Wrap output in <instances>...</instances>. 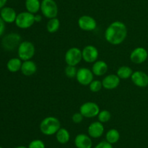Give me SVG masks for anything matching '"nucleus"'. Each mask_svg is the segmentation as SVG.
I'll return each instance as SVG.
<instances>
[{
	"label": "nucleus",
	"instance_id": "nucleus-24",
	"mask_svg": "<svg viewBox=\"0 0 148 148\" xmlns=\"http://www.w3.org/2000/svg\"><path fill=\"white\" fill-rule=\"evenodd\" d=\"M132 73V69L130 66H127V65L119 67L116 72V75L119 77L120 79H127L129 78H131Z\"/></svg>",
	"mask_w": 148,
	"mask_h": 148
},
{
	"label": "nucleus",
	"instance_id": "nucleus-27",
	"mask_svg": "<svg viewBox=\"0 0 148 148\" xmlns=\"http://www.w3.org/2000/svg\"><path fill=\"white\" fill-rule=\"evenodd\" d=\"M103 88L102 81H98V80H93L90 84H89V89L90 91L94 93L98 92Z\"/></svg>",
	"mask_w": 148,
	"mask_h": 148
},
{
	"label": "nucleus",
	"instance_id": "nucleus-22",
	"mask_svg": "<svg viewBox=\"0 0 148 148\" xmlns=\"http://www.w3.org/2000/svg\"><path fill=\"white\" fill-rule=\"evenodd\" d=\"M55 135L57 142L62 145L66 144L70 139V133L65 128H60Z\"/></svg>",
	"mask_w": 148,
	"mask_h": 148
},
{
	"label": "nucleus",
	"instance_id": "nucleus-9",
	"mask_svg": "<svg viewBox=\"0 0 148 148\" xmlns=\"http://www.w3.org/2000/svg\"><path fill=\"white\" fill-rule=\"evenodd\" d=\"M93 77L94 74L92 70L82 67L77 70L76 79L77 82L81 85L89 86V84L93 81Z\"/></svg>",
	"mask_w": 148,
	"mask_h": 148
},
{
	"label": "nucleus",
	"instance_id": "nucleus-13",
	"mask_svg": "<svg viewBox=\"0 0 148 148\" xmlns=\"http://www.w3.org/2000/svg\"><path fill=\"white\" fill-rule=\"evenodd\" d=\"M131 79L134 85L140 88H145L148 86V75L143 71H137L133 72Z\"/></svg>",
	"mask_w": 148,
	"mask_h": 148
},
{
	"label": "nucleus",
	"instance_id": "nucleus-10",
	"mask_svg": "<svg viewBox=\"0 0 148 148\" xmlns=\"http://www.w3.org/2000/svg\"><path fill=\"white\" fill-rule=\"evenodd\" d=\"M82 59L88 63H94L98 60V49L93 45H87L82 50Z\"/></svg>",
	"mask_w": 148,
	"mask_h": 148
},
{
	"label": "nucleus",
	"instance_id": "nucleus-4",
	"mask_svg": "<svg viewBox=\"0 0 148 148\" xmlns=\"http://www.w3.org/2000/svg\"><path fill=\"white\" fill-rule=\"evenodd\" d=\"M40 12L43 16L49 20L57 17L59 8L54 0H42L40 4Z\"/></svg>",
	"mask_w": 148,
	"mask_h": 148
},
{
	"label": "nucleus",
	"instance_id": "nucleus-1",
	"mask_svg": "<svg viewBox=\"0 0 148 148\" xmlns=\"http://www.w3.org/2000/svg\"><path fill=\"white\" fill-rule=\"evenodd\" d=\"M127 26L123 22L114 21L106 28L104 37L107 42L112 45H119L127 37Z\"/></svg>",
	"mask_w": 148,
	"mask_h": 148
},
{
	"label": "nucleus",
	"instance_id": "nucleus-21",
	"mask_svg": "<svg viewBox=\"0 0 148 148\" xmlns=\"http://www.w3.org/2000/svg\"><path fill=\"white\" fill-rule=\"evenodd\" d=\"M23 61L19 57H13L8 60L7 63V68L10 72L16 73L21 70Z\"/></svg>",
	"mask_w": 148,
	"mask_h": 148
},
{
	"label": "nucleus",
	"instance_id": "nucleus-23",
	"mask_svg": "<svg viewBox=\"0 0 148 148\" xmlns=\"http://www.w3.org/2000/svg\"><path fill=\"white\" fill-rule=\"evenodd\" d=\"M120 139V133L117 129H111L106 132V141L113 145L119 142Z\"/></svg>",
	"mask_w": 148,
	"mask_h": 148
},
{
	"label": "nucleus",
	"instance_id": "nucleus-32",
	"mask_svg": "<svg viewBox=\"0 0 148 148\" xmlns=\"http://www.w3.org/2000/svg\"><path fill=\"white\" fill-rule=\"evenodd\" d=\"M5 31V23L4 20L0 17V37L3 35Z\"/></svg>",
	"mask_w": 148,
	"mask_h": 148
},
{
	"label": "nucleus",
	"instance_id": "nucleus-18",
	"mask_svg": "<svg viewBox=\"0 0 148 148\" xmlns=\"http://www.w3.org/2000/svg\"><path fill=\"white\" fill-rule=\"evenodd\" d=\"M37 68V65L36 62L30 59V60L23 61L20 71L25 76H31L36 73Z\"/></svg>",
	"mask_w": 148,
	"mask_h": 148
},
{
	"label": "nucleus",
	"instance_id": "nucleus-33",
	"mask_svg": "<svg viewBox=\"0 0 148 148\" xmlns=\"http://www.w3.org/2000/svg\"><path fill=\"white\" fill-rule=\"evenodd\" d=\"M42 20V16L40 15L36 14L35 15V22L36 23H40Z\"/></svg>",
	"mask_w": 148,
	"mask_h": 148
},
{
	"label": "nucleus",
	"instance_id": "nucleus-3",
	"mask_svg": "<svg viewBox=\"0 0 148 148\" xmlns=\"http://www.w3.org/2000/svg\"><path fill=\"white\" fill-rule=\"evenodd\" d=\"M36 53L35 45L29 41H23L17 48V55L22 61L30 60Z\"/></svg>",
	"mask_w": 148,
	"mask_h": 148
},
{
	"label": "nucleus",
	"instance_id": "nucleus-36",
	"mask_svg": "<svg viewBox=\"0 0 148 148\" xmlns=\"http://www.w3.org/2000/svg\"><path fill=\"white\" fill-rule=\"evenodd\" d=\"M0 148H2V147H1V146H0Z\"/></svg>",
	"mask_w": 148,
	"mask_h": 148
},
{
	"label": "nucleus",
	"instance_id": "nucleus-8",
	"mask_svg": "<svg viewBox=\"0 0 148 148\" xmlns=\"http://www.w3.org/2000/svg\"><path fill=\"white\" fill-rule=\"evenodd\" d=\"M100 107L98 104L94 102H86L83 103L79 107V113L84 118H92L98 116L100 113Z\"/></svg>",
	"mask_w": 148,
	"mask_h": 148
},
{
	"label": "nucleus",
	"instance_id": "nucleus-5",
	"mask_svg": "<svg viewBox=\"0 0 148 148\" xmlns=\"http://www.w3.org/2000/svg\"><path fill=\"white\" fill-rule=\"evenodd\" d=\"M21 36L17 33H10L5 35L1 40V46L6 51H13L18 48L21 43Z\"/></svg>",
	"mask_w": 148,
	"mask_h": 148
},
{
	"label": "nucleus",
	"instance_id": "nucleus-7",
	"mask_svg": "<svg viewBox=\"0 0 148 148\" xmlns=\"http://www.w3.org/2000/svg\"><path fill=\"white\" fill-rule=\"evenodd\" d=\"M64 59L67 65L76 66L82 59V50L78 47H71L66 52Z\"/></svg>",
	"mask_w": 148,
	"mask_h": 148
},
{
	"label": "nucleus",
	"instance_id": "nucleus-19",
	"mask_svg": "<svg viewBox=\"0 0 148 148\" xmlns=\"http://www.w3.org/2000/svg\"><path fill=\"white\" fill-rule=\"evenodd\" d=\"M108 69V64L103 60H97L92 65V71L96 76H102L105 75Z\"/></svg>",
	"mask_w": 148,
	"mask_h": 148
},
{
	"label": "nucleus",
	"instance_id": "nucleus-11",
	"mask_svg": "<svg viewBox=\"0 0 148 148\" xmlns=\"http://www.w3.org/2000/svg\"><path fill=\"white\" fill-rule=\"evenodd\" d=\"M77 24L79 28L85 31H92L97 28V22L92 16L82 15L79 17Z\"/></svg>",
	"mask_w": 148,
	"mask_h": 148
},
{
	"label": "nucleus",
	"instance_id": "nucleus-12",
	"mask_svg": "<svg viewBox=\"0 0 148 148\" xmlns=\"http://www.w3.org/2000/svg\"><path fill=\"white\" fill-rule=\"evenodd\" d=\"M148 57V52L147 49L142 46L135 48L132 51L130 54V60L134 64H143L147 60Z\"/></svg>",
	"mask_w": 148,
	"mask_h": 148
},
{
	"label": "nucleus",
	"instance_id": "nucleus-14",
	"mask_svg": "<svg viewBox=\"0 0 148 148\" xmlns=\"http://www.w3.org/2000/svg\"><path fill=\"white\" fill-rule=\"evenodd\" d=\"M120 81L121 79L116 74H108L103 79V87L108 90L114 89L119 86Z\"/></svg>",
	"mask_w": 148,
	"mask_h": 148
},
{
	"label": "nucleus",
	"instance_id": "nucleus-26",
	"mask_svg": "<svg viewBox=\"0 0 148 148\" xmlns=\"http://www.w3.org/2000/svg\"><path fill=\"white\" fill-rule=\"evenodd\" d=\"M111 118V114L108 110H103L100 111V113L98 115V121L101 122L102 123H107L110 120Z\"/></svg>",
	"mask_w": 148,
	"mask_h": 148
},
{
	"label": "nucleus",
	"instance_id": "nucleus-34",
	"mask_svg": "<svg viewBox=\"0 0 148 148\" xmlns=\"http://www.w3.org/2000/svg\"><path fill=\"white\" fill-rule=\"evenodd\" d=\"M8 0H0V10L5 7Z\"/></svg>",
	"mask_w": 148,
	"mask_h": 148
},
{
	"label": "nucleus",
	"instance_id": "nucleus-29",
	"mask_svg": "<svg viewBox=\"0 0 148 148\" xmlns=\"http://www.w3.org/2000/svg\"><path fill=\"white\" fill-rule=\"evenodd\" d=\"M27 148H46V145L40 139H34L29 143Z\"/></svg>",
	"mask_w": 148,
	"mask_h": 148
},
{
	"label": "nucleus",
	"instance_id": "nucleus-35",
	"mask_svg": "<svg viewBox=\"0 0 148 148\" xmlns=\"http://www.w3.org/2000/svg\"><path fill=\"white\" fill-rule=\"evenodd\" d=\"M15 148H27V147L25 146H18V147H16Z\"/></svg>",
	"mask_w": 148,
	"mask_h": 148
},
{
	"label": "nucleus",
	"instance_id": "nucleus-6",
	"mask_svg": "<svg viewBox=\"0 0 148 148\" xmlns=\"http://www.w3.org/2000/svg\"><path fill=\"white\" fill-rule=\"evenodd\" d=\"M14 23L19 28H30L36 23L35 22V15L28 12L27 11L21 12L17 14Z\"/></svg>",
	"mask_w": 148,
	"mask_h": 148
},
{
	"label": "nucleus",
	"instance_id": "nucleus-25",
	"mask_svg": "<svg viewBox=\"0 0 148 148\" xmlns=\"http://www.w3.org/2000/svg\"><path fill=\"white\" fill-rule=\"evenodd\" d=\"M59 28H60V21L57 17L49 19L46 24V30L50 33H54L57 32Z\"/></svg>",
	"mask_w": 148,
	"mask_h": 148
},
{
	"label": "nucleus",
	"instance_id": "nucleus-28",
	"mask_svg": "<svg viewBox=\"0 0 148 148\" xmlns=\"http://www.w3.org/2000/svg\"><path fill=\"white\" fill-rule=\"evenodd\" d=\"M65 75L66 77L69 78H76L77 73V69L76 66H72V65H66L64 69Z\"/></svg>",
	"mask_w": 148,
	"mask_h": 148
},
{
	"label": "nucleus",
	"instance_id": "nucleus-30",
	"mask_svg": "<svg viewBox=\"0 0 148 148\" xmlns=\"http://www.w3.org/2000/svg\"><path fill=\"white\" fill-rule=\"evenodd\" d=\"M83 115L80 113H75L72 115V120L75 123H80L83 120Z\"/></svg>",
	"mask_w": 148,
	"mask_h": 148
},
{
	"label": "nucleus",
	"instance_id": "nucleus-2",
	"mask_svg": "<svg viewBox=\"0 0 148 148\" xmlns=\"http://www.w3.org/2000/svg\"><path fill=\"white\" fill-rule=\"evenodd\" d=\"M61 128V123L57 118L54 116H48L43 118L40 123V132L46 136L56 134Z\"/></svg>",
	"mask_w": 148,
	"mask_h": 148
},
{
	"label": "nucleus",
	"instance_id": "nucleus-17",
	"mask_svg": "<svg viewBox=\"0 0 148 148\" xmlns=\"http://www.w3.org/2000/svg\"><path fill=\"white\" fill-rule=\"evenodd\" d=\"M75 145L77 148H92V141L89 135L79 133L75 139Z\"/></svg>",
	"mask_w": 148,
	"mask_h": 148
},
{
	"label": "nucleus",
	"instance_id": "nucleus-20",
	"mask_svg": "<svg viewBox=\"0 0 148 148\" xmlns=\"http://www.w3.org/2000/svg\"><path fill=\"white\" fill-rule=\"evenodd\" d=\"M40 4L41 1L40 0H25V1L26 11L33 15L37 14L40 11Z\"/></svg>",
	"mask_w": 148,
	"mask_h": 148
},
{
	"label": "nucleus",
	"instance_id": "nucleus-31",
	"mask_svg": "<svg viewBox=\"0 0 148 148\" xmlns=\"http://www.w3.org/2000/svg\"><path fill=\"white\" fill-rule=\"evenodd\" d=\"M94 148H113V146L107 141H102L99 142Z\"/></svg>",
	"mask_w": 148,
	"mask_h": 148
},
{
	"label": "nucleus",
	"instance_id": "nucleus-15",
	"mask_svg": "<svg viewBox=\"0 0 148 148\" xmlns=\"http://www.w3.org/2000/svg\"><path fill=\"white\" fill-rule=\"evenodd\" d=\"M88 135L91 138L98 139V138L101 137L104 132L103 125L100 121L92 122L88 126Z\"/></svg>",
	"mask_w": 148,
	"mask_h": 148
},
{
	"label": "nucleus",
	"instance_id": "nucleus-16",
	"mask_svg": "<svg viewBox=\"0 0 148 148\" xmlns=\"http://www.w3.org/2000/svg\"><path fill=\"white\" fill-rule=\"evenodd\" d=\"M17 15V12L12 7H4L0 10V17L5 23H14Z\"/></svg>",
	"mask_w": 148,
	"mask_h": 148
}]
</instances>
